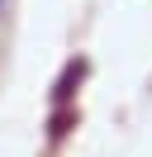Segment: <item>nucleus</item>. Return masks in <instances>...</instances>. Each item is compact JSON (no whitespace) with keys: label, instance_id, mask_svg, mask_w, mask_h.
Wrapping results in <instances>:
<instances>
[{"label":"nucleus","instance_id":"f257e3e1","mask_svg":"<svg viewBox=\"0 0 152 157\" xmlns=\"http://www.w3.org/2000/svg\"><path fill=\"white\" fill-rule=\"evenodd\" d=\"M71 81H81V67H66L62 86H57V100H66V95H71Z\"/></svg>","mask_w":152,"mask_h":157}]
</instances>
